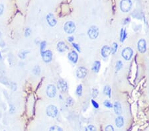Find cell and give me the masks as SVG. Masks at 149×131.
I'll return each mask as SVG.
<instances>
[{"label":"cell","mask_w":149,"mask_h":131,"mask_svg":"<svg viewBox=\"0 0 149 131\" xmlns=\"http://www.w3.org/2000/svg\"><path fill=\"white\" fill-rule=\"evenodd\" d=\"M68 58L69 60H70L72 63L76 64L78 60V54L75 50H72L68 53Z\"/></svg>","instance_id":"obj_12"},{"label":"cell","mask_w":149,"mask_h":131,"mask_svg":"<svg viewBox=\"0 0 149 131\" xmlns=\"http://www.w3.org/2000/svg\"><path fill=\"white\" fill-rule=\"evenodd\" d=\"M30 52L29 51H27V50H23V51L20 52L19 53V57L20 59L21 60H24L25 59L26 56H27V54L28 53H29Z\"/></svg>","instance_id":"obj_21"},{"label":"cell","mask_w":149,"mask_h":131,"mask_svg":"<svg viewBox=\"0 0 149 131\" xmlns=\"http://www.w3.org/2000/svg\"><path fill=\"white\" fill-rule=\"evenodd\" d=\"M113 109H114V111H115V114L118 115H120L122 113V109L121 106V104L119 102H115L114 105H113Z\"/></svg>","instance_id":"obj_15"},{"label":"cell","mask_w":149,"mask_h":131,"mask_svg":"<svg viewBox=\"0 0 149 131\" xmlns=\"http://www.w3.org/2000/svg\"><path fill=\"white\" fill-rule=\"evenodd\" d=\"M33 73L34 76H39L41 73V68L39 66H35L33 69Z\"/></svg>","instance_id":"obj_22"},{"label":"cell","mask_w":149,"mask_h":131,"mask_svg":"<svg viewBox=\"0 0 149 131\" xmlns=\"http://www.w3.org/2000/svg\"><path fill=\"white\" fill-rule=\"evenodd\" d=\"M127 32H126V30L125 29H122L121 30V32H120V41L121 42H123L125 40L126 37H127Z\"/></svg>","instance_id":"obj_18"},{"label":"cell","mask_w":149,"mask_h":131,"mask_svg":"<svg viewBox=\"0 0 149 131\" xmlns=\"http://www.w3.org/2000/svg\"><path fill=\"white\" fill-rule=\"evenodd\" d=\"M41 56L43 60L45 63H50L52 60L53 54L52 52L50 50H46L41 53Z\"/></svg>","instance_id":"obj_5"},{"label":"cell","mask_w":149,"mask_h":131,"mask_svg":"<svg viewBox=\"0 0 149 131\" xmlns=\"http://www.w3.org/2000/svg\"><path fill=\"white\" fill-rule=\"evenodd\" d=\"M46 115L52 118H55L58 115V110L57 107L53 105H49L48 107H46Z\"/></svg>","instance_id":"obj_3"},{"label":"cell","mask_w":149,"mask_h":131,"mask_svg":"<svg viewBox=\"0 0 149 131\" xmlns=\"http://www.w3.org/2000/svg\"><path fill=\"white\" fill-rule=\"evenodd\" d=\"M101 56H103V58H107L111 54V48L107 45L103 46L101 48Z\"/></svg>","instance_id":"obj_14"},{"label":"cell","mask_w":149,"mask_h":131,"mask_svg":"<svg viewBox=\"0 0 149 131\" xmlns=\"http://www.w3.org/2000/svg\"><path fill=\"white\" fill-rule=\"evenodd\" d=\"M85 131H97V129L94 125H88L86 128Z\"/></svg>","instance_id":"obj_27"},{"label":"cell","mask_w":149,"mask_h":131,"mask_svg":"<svg viewBox=\"0 0 149 131\" xmlns=\"http://www.w3.org/2000/svg\"><path fill=\"white\" fill-rule=\"evenodd\" d=\"M0 59H2V56H1V53H0Z\"/></svg>","instance_id":"obj_39"},{"label":"cell","mask_w":149,"mask_h":131,"mask_svg":"<svg viewBox=\"0 0 149 131\" xmlns=\"http://www.w3.org/2000/svg\"><path fill=\"white\" fill-rule=\"evenodd\" d=\"M76 93L78 97H80L82 95V85L80 84L78 85L77 88H76Z\"/></svg>","instance_id":"obj_20"},{"label":"cell","mask_w":149,"mask_h":131,"mask_svg":"<svg viewBox=\"0 0 149 131\" xmlns=\"http://www.w3.org/2000/svg\"><path fill=\"white\" fill-rule=\"evenodd\" d=\"M15 107H14L13 105H11L10 106L9 112H10V113H11V114H13L14 113H15Z\"/></svg>","instance_id":"obj_36"},{"label":"cell","mask_w":149,"mask_h":131,"mask_svg":"<svg viewBox=\"0 0 149 131\" xmlns=\"http://www.w3.org/2000/svg\"><path fill=\"white\" fill-rule=\"evenodd\" d=\"M76 27L75 23L72 21H67L64 25V30L67 34H69L74 33L76 31Z\"/></svg>","instance_id":"obj_2"},{"label":"cell","mask_w":149,"mask_h":131,"mask_svg":"<svg viewBox=\"0 0 149 131\" xmlns=\"http://www.w3.org/2000/svg\"><path fill=\"white\" fill-rule=\"evenodd\" d=\"M100 68H101V62L99 61H96L93 64L92 70L94 72L98 73L100 70Z\"/></svg>","instance_id":"obj_17"},{"label":"cell","mask_w":149,"mask_h":131,"mask_svg":"<svg viewBox=\"0 0 149 131\" xmlns=\"http://www.w3.org/2000/svg\"><path fill=\"white\" fill-rule=\"evenodd\" d=\"M103 91H104L105 95H107L109 97H111V87H110L109 85L105 86Z\"/></svg>","instance_id":"obj_19"},{"label":"cell","mask_w":149,"mask_h":131,"mask_svg":"<svg viewBox=\"0 0 149 131\" xmlns=\"http://www.w3.org/2000/svg\"><path fill=\"white\" fill-rule=\"evenodd\" d=\"M115 124L117 127L122 128L124 126V119L122 116H119L118 117H117L115 119Z\"/></svg>","instance_id":"obj_16"},{"label":"cell","mask_w":149,"mask_h":131,"mask_svg":"<svg viewBox=\"0 0 149 131\" xmlns=\"http://www.w3.org/2000/svg\"><path fill=\"white\" fill-rule=\"evenodd\" d=\"M31 34V29L29 27L26 28L25 31V37H29V36Z\"/></svg>","instance_id":"obj_29"},{"label":"cell","mask_w":149,"mask_h":131,"mask_svg":"<svg viewBox=\"0 0 149 131\" xmlns=\"http://www.w3.org/2000/svg\"><path fill=\"white\" fill-rule=\"evenodd\" d=\"M131 0H121L120 2V9L123 13H127L132 8Z\"/></svg>","instance_id":"obj_1"},{"label":"cell","mask_w":149,"mask_h":131,"mask_svg":"<svg viewBox=\"0 0 149 131\" xmlns=\"http://www.w3.org/2000/svg\"><path fill=\"white\" fill-rule=\"evenodd\" d=\"M129 21H130V19H129V18H128V20H127V19H126L125 20V22H124V24H127V22L128 23V22H129Z\"/></svg>","instance_id":"obj_38"},{"label":"cell","mask_w":149,"mask_h":131,"mask_svg":"<svg viewBox=\"0 0 149 131\" xmlns=\"http://www.w3.org/2000/svg\"><path fill=\"white\" fill-rule=\"evenodd\" d=\"M4 131H5V130H4Z\"/></svg>","instance_id":"obj_40"},{"label":"cell","mask_w":149,"mask_h":131,"mask_svg":"<svg viewBox=\"0 0 149 131\" xmlns=\"http://www.w3.org/2000/svg\"><path fill=\"white\" fill-rule=\"evenodd\" d=\"M117 48H118V44L116 43H113V44H112L111 46V53L114 54H115V52L117 50Z\"/></svg>","instance_id":"obj_24"},{"label":"cell","mask_w":149,"mask_h":131,"mask_svg":"<svg viewBox=\"0 0 149 131\" xmlns=\"http://www.w3.org/2000/svg\"><path fill=\"white\" fill-rule=\"evenodd\" d=\"M46 46V42L45 41H42L40 43V49H41V53L43 52V51H45V48Z\"/></svg>","instance_id":"obj_25"},{"label":"cell","mask_w":149,"mask_h":131,"mask_svg":"<svg viewBox=\"0 0 149 131\" xmlns=\"http://www.w3.org/2000/svg\"><path fill=\"white\" fill-rule=\"evenodd\" d=\"M105 131H115V130H114V128H113V126H112V125L109 124V125H107V126L105 127Z\"/></svg>","instance_id":"obj_31"},{"label":"cell","mask_w":149,"mask_h":131,"mask_svg":"<svg viewBox=\"0 0 149 131\" xmlns=\"http://www.w3.org/2000/svg\"><path fill=\"white\" fill-rule=\"evenodd\" d=\"M57 50L60 52H64L68 50V46H67V44H66L63 41H60L58 42L57 46Z\"/></svg>","instance_id":"obj_13"},{"label":"cell","mask_w":149,"mask_h":131,"mask_svg":"<svg viewBox=\"0 0 149 131\" xmlns=\"http://www.w3.org/2000/svg\"><path fill=\"white\" fill-rule=\"evenodd\" d=\"M137 48L141 53H144L146 51V43L144 39H140L137 44Z\"/></svg>","instance_id":"obj_11"},{"label":"cell","mask_w":149,"mask_h":131,"mask_svg":"<svg viewBox=\"0 0 149 131\" xmlns=\"http://www.w3.org/2000/svg\"><path fill=\"white\" fill-rule=\"evenodd\" d=\"M91 103H92L93 106H94V107L95 109H98V108H99V105H98V103L96 102V101L94 100V99H92V100H91Z\"/></svg>","instance_id":"obj_34"},{"label":"cell","mask_w":149,"mask_h":131,"mask_svg":"<svg viewBox=\"0 0 149 131\" xmlns=\"http://www.w3.org/2000/svg\"><path fill=\"white\" fill-rule=\"evenodd\" d=\"M103 104H104V105L107 108H109V109H111V108H112L113 106V105L111 104V103L110 102V101H109L108 100L105 101L104 103H103Z\"/></svg>","instance_id":"obj_28"},{"label":"cell","mask_w":149,"mask_h":131,"mask_svg":"<svg viewBox=\"0 0 149 131\" xmlns=\"http://www.w3.org/2000/svg\"><path fill=\"white\" fill-rule=\"evenodd\" d=\"M49 131H63V129L62 128L57 125H54L50 127Z\"/></svg>","instance_id":"obj_23"},{"label":"cell","mask_w":149,"mask_h":131,"mask_svg":"<svg viewBox=\"0 0 149 131\" xmlns=\"http://www.w3.org/2000/svg\"><path fill=\"white\" fill-rule=\"evenodd\" d=\"M72 46H73V47L75 48L77 51L78 52H80V46H79V44H76V43H72Z\"/></svg>","instance_id":"obj_33"},{"label":"cell","mask_w":149,"mask_h":131,"mask_svg":"<svg viewBox=\"0 0 149 131\" xmlns=\"http://www.w3.org/2000/svg\"><path fill=\"white\" fill-rule=\"evenodd\" d=\"M122 67H123V62L121 60L117 62L116 66H115V69H116L117 71H119L122 68Z\"/></svg>","instance_id":"obj_26"},{"label":"cell","mask_w":149,"mask_h":131,"mask_svg":"<svg viewBox=\"0 0 149 131\" xmlns=\"http://www.w3.org/2000/svg\"><path fill=\"white\" fill-rule=\"evenodd\" d=\"M46 95L49 98H54L57 95V87L53 84H49L46 87Z\"/></svg>","instance_id":"obj_6"},{"label":"cell","mask_w":149,"mask_h":131,"mask_svg":"<svg viewBox=\"0 0 149 131\" xmlns=\"http://www.w3.org/2000/svg\"><path fill=\"white\" fill-rule=\"evenodd\" d=\"M87 35L89 38L91 40H94L97 39L99 35V29L98 27L95 25H93L90 27L87 31Z\"/></svg>","instance_id":"obj_4"},{"label":"cell","mask_w":149,"mask_h":131,"mask_svg":"<svg viewBox=\"0 0 149 131\" xmlns=\"http://www.w3.org/2000/svg\"><path fill=\"white\" fill-rule=\"evenodd\" d=\"M46 21L48 23L50 27H54L57 23V19L55 18V16L53 13H49L46 15Z\"/></svg>","instance_id":"obj_10"},{"label":"cell","mask_w":149,"mask_h":131,"mask_svg":"<svg viewBox=\"0 0 149 131\" xmlns=\"http://www.w3.org/2000/svg\"><path fill=\"white\" fill-rule=\"evenodd\" d=\"M98 93H99V91L97 88H94L93 89V92H92V97L94 98H96L98 97Z\"/></svg>","instance_id":"obj_30"},{"label":"cell","mask_w":149,"mask_h":131,"mask_svg":"<svg viewBox=\"0 0 149 131\" xmlns=\"http://www.w3.org/2000/svg\"><path fill=\"white\" fill-rule=\"evenodd\" d=\"M4 11V5L3 4H0V16L2 15Z\"/></svg>","instance_id":"obj_35"},{"label":"cell","mask_w":149,"mask_h":131,"mask_svg":"<svg viewBox=\"0 0 149 131\" xmlns=\"http://www.w3.org/2000/svg\"><path fill=\"white\" fill-rule=\"evenodd\" d=\"M57 86H58V88L63 93L66 92L68 91V88L67 82H66L65 80H64L63 79H60V80H58Z\"/></svg>","instance_id":"obj_8"},{"label":"cell","mask_w":149,"mask_h":131,"mask_svg":"<svg viewBox=\"0 0 149 131\" xmlns=\"http://www.w3.org/2000/svg\"><path fill=\"white\" fill-rule=\"evenodd\" d=\"M133 54V50L131 48L126 47L123 50L121 55L125 60H130Z\"/></svg>","instance_id":"obj_7"},{"label":"cell","mask_w":149,"mask_h":131,"mask_svg":"<svg viewBox=\"0 0 149 131\" xmlns=\"http://www.w3.org/2000/svg\"><path fill=\"white\" fill-rule=\"evenodd\" d=\"M87 70L85 67H79L76 70V76L79 79H83L87 76Z\"/></svg>","instance_id":"obj_9"},{"label":"cell","mask_w":149,"mask_h":131,"mask_svg":"<svg viewBox=\"0 0 149 131\" xmlns=\"http://www.w3.org/2000/svg\"><path fill=\"white\" fill-rule=\"evenodd\" d=\"M68 41L69 42H70V43H72V42L74 41V37L73 36H70L68 37Z\"/></svg>","instance_id":"obj_37"},{"label":"cell","mask_w":149,"mask_h":131,"mask_svg":"<svg viewBox=\"0 0 149 131\" xmlns=\"http://www.w3.org/2000/svg\"><path fill=\"white\" fill-rule=\"evenodd\" d=\"M66 103L67 105H72L73 103H74V100L72 99V97H68L66 100Z\"/></svg>","instance_id":"obj_32"}]
</instances>
